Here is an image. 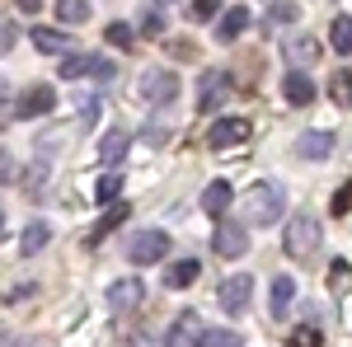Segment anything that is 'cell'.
I'll list each match as a JSON object with an SVG mask.
<instances>
[{
    "mask_svg": "<svg viewBox=\"0 0 352 347\" xmlns=\"http://www.w3.org/2000/svg\"><path fill=\"white\" fill-rule=\"evenodd\" d=\"M287 212V188L282 183H254L240 197V221L244 225H272Z\"/></svg>",
    "mask_w": 352,
    "mask_h": 347,
    "instance_id": "cell-1",
    "label": "cell"
},
{
    "mask_svg": "<svg viewBox=\"0 0 352 347\" xmlns=\"http://www.w3.org/2000/svg\"><path fill=\"white\" fill-rule=\"evenodd\" d=\"M320 240H324V230H320V221L310 212H300L287 221V258H296V263H305L315 249H320Z\"/></svg>",
    "mask_w": 352,
    "mask_h": 347,
    "instance_id": "cell-2",
    "label": "cell"
},
{
    "mask_svg": "<svg viewBox=\"0 0 352 347\" xmlns=\"http://www.w3.org/2000/svg\"><path fill=\"white\" fill-rule=\"evenodd\" d=\"M164 254H169V235H164V230H136V235H127V258H132L136 267L160 263Z\"/></svg>",
    "mask_w": 352,
    "mask_h": 347,
    "instance_id": "cell-3",
    "label": "cell"
},
{
    "mask_svg": "<svg viewBox=\"0 0 352 347\" xmlns=\"http://www.w3.org/2000/svg\"><path fill=\"white\" fill-rule=\"evenodd\" d=\"M136 94H141L146 104H174V99H179V76H174V71H146V76L136 80Z\"/></svg>",
    "mask_w": 352,
    "mask_h": 347,
    "instance_id": "cell-4",
    "label": "cell"
},
{
    "mask_svg": "<svg viewBox=\"0 0 352 347\" xmlns=\"http://www.w3.org/2000/svg\"><path fill=\"white\" fill-rule=\"evenodd\" d=\"M230 99V71H207L197 80V113H217Z\"/></svg>",
    "mask_w": 352,
    "mask_h": 347,
    "instance_id": "cell-5",
    "label": "cell"
},
{
    "mask_svg": "<svg viewBox=\"0 0 352 347\" xmlns=\"http://www.w3.org/2000/svg\"><path fill=\"white\" fill-rule=\"evenodd\" d=\"M113 66L109 56H89V52H76L61 61V80H76V76H99V80H113Z\"/></svg>",
    "mask_w": 352,
    "mask_h": 347,
    "instance_id": "cell-6",
    "label": "cell"
},
{
    "mask_svg": "<svg viewBox=\"0 0 352 347\" xmlns=\"http://www.w3.org/2000/svg\"><path fill=\"white\" fill-rule=\"evenodd\" d=\"M249 132H254V127H249L244 117H226V122H217V127L207 132V146H212V150H230V146H244Z\"/></svg>",
    "mask_w": 352,
    "mask_h": 347,
    "instance_id": "cell-7",
    "label": "cell"
},
{
    "mask_svg": "<svg viewBox=\"0 0 352 347\" xmlns=\"http://www.w3.org/2000/svg\"><path fill=\"white\" fill-rule=\"evenodd\" d=\"M52 108H56V94L47 85H33V89H24V94L14 99V117H43V113H52Z\"/></svg>",
    "mask_w": 352,
    "mask_h": 347,
    "instance_id": "cell-8",
    "label": "cell"
},
{
    "mask_svg": "<svg viewBox=\"0 0 352 347\" xmlns=\"http://www.w3.org/2000/svg\"><path fill=\"white\" fill-rule=\"evenodd\" d=\"M217 254H221V258H244V254H249V230H244V221H240V225L221 221V230H217Z\"/></svg>",
    "mask_w": 352,
    "mask_h": 347,
    "instance_id": "cell-9",
    "label": "cell"
},
{
    "mask_svg": "<svg viewBox=\"0 0 352 347\" xmlns=\"http://www.w3.org/2000/svg\"><path fill=\"white\" fill-rule=\"evenodd\" d=\"M141 282H136V277H122V282H113L109 287V310L113 315H132L136 305H141Z\"/></svg>",
    "mask_w": 352,
    "mask_h": 347,
    "instance_id": "cell-10",
    "label": "cell"
},
{
    "mask_svg": "<svg viewBox=\"0 0 352 347\" xmlns=\"http://www.w3.org/2000/svg\"><path fill=\"white\" fill-rule=\"evenodd\" d=\"M249 295H254V282H249L244 272H235V277L221 282V305H226L230 315H240L244 305H249Z\"/></svg>",
    "mask_w": 352,
    "mask_h": 347,
    "instance_id": "cell-11",
    "label": "cell"
},
{
    "mask_svg": "<svg viewBox=\"0 0 352 347\" xmlns=\"http://www.w3.org/2000/svg\"><path fill=\"white\" fill-rule=\"evenodd\" d=\"M197 338H202V315H197V310H184V315L174 320V328L164 333L169 347H188V343H197Z\"/></svg>",
    "mask_w": 352,
    "mask_h": 347,
    "instance_id": "cell-12",
    "label": "cell"
},
{
    "mask_svg": "<svg viewBox=\"0 0 352 347\" xmlns=\"http://www.w3.org/2000/svg\"><path fill=\"white\" fill-rule=\"evenodd\" d=\"M292 300H296V277H272V291H268V315L272 320H287V310H292Z\"/></svg>",
    "mask_w": 352,
    "mask_h": 347,
    "instance_id": "cell-13",
    "label": "cell"
},
{
    "mask_svg": "<svg viewBox=\"0 0 352 347\" xmlns=\"http://www.w3.org/2000/svg\"><path fill=\"white\" fill-rule=\"evenodd\" d=\"M282 52H287L292 66H315L320 61V43H315V33H292Z\"/></svg>",
    "mask_w": 352,
    "mask_h": 347,
    "instance_id": "cell-14",
    "label": "cell"
},
{
    "mask_svg": "<svg viewBox=\"0 0 352 347\" xmlns=\"http://www.w3.org/2000/svg\"><path fill=\"white\" fill-rule=\"evenodd\" d=\"M122 221H127V202H113L109 212L99 216L94 225H89V235H85V244H104L113 235V230H122Z\"/></svg>",
    "mask_w": 352,
    "mask_h": 347,
    "instance_id": "cell-15",
    "label": "cell"
},
{
    "mask_svg": "<svg viewBox=\"0 0 352 347\" xmlns=\"http://www.w3.org/2000/svg\"><path fill=\"white\" fill-rule=\"evenodd\" d=\"M282 94H287V104L292 108H305V104H315V85H310V76L305 71H287V80H282Z\"/></svg>",
    "mask_w": 352,
    "mask_h": 347,
    "instance_id": "cell-16",
    "label": "cell"
},
{
    "mask_svg": "<svg viewBox=\"0 0 352 347\" xmlns=\"http://www.w3.org/2000/svg\"><path fill=\"white\" fill-rule=\"evenodd\" d=\"M197 277H202V263L197 258H179V263H169V272H164V287L169 291H188Z\"/></svg>",
    "mask_w": 352,
    "mask_h": 347,
    "instance_id": "cell-17",
    "label": "cell"
},
{
    "mask_svg": "<svg viewBox=\"0 0 352 347\" xmlns=\"http://www.w3.org/2000/svg\"><path fill=\"white\" fill-rule=\"evenodd\" d=\"M28 38H33V47H38V52H76V38H71V33H61V28H33V33H28Z\"/></svg>",
    "mask_w": 352,
    "mask_h": 347,
    "instance_id": "cell-18",
    "label": "cell"
},
{
    "mask_svg": "<svg viewBox=\"0 0 352 347\" xmlns=\"http://www.w3.org/2000/svg\"><path fill=\"white\" fill-rule=\"evenodd\" d=\"M230 197H235V192H230V183H226V179H212V183L202 188V212H207V216H226Z\"/></svg>",
    "mask_w": 352,
    "mask_h": 347,
    "instance_id": "cell-19",
    "label": "cell"
},
{
    "mask_svg": "<svg viewBox=\"0 0 352 347\" xmlns=\"http://www.w3.org/2000/svg\"><path fill=\"white\" fill-rule=\"evenodd\" d=\"M329 150H333V136H329V132H305L296 141V155H300V160H324Z\"/></svg>",
    "mask_w": 352,
    "mask_h": 347,
    "instance_id": "cell-20",
    "label": "cell"
},
{
    "mask_svg": "<svg viewBox=\"0 0 352 347\" xmlns=\"http://www.w3.org/2000/svg\"><path fill=\"white\" fill-rule=\"evenodd\" d=\"M244 28H249V10H244V5H235V10H226V14H221L217 38H221V43H235Z\"/></svg>",
    "mask_w": 352,
    "mask_h": 347,
    "instance_id": "cell-21",
    "label": "cell"
},
{
    "mask_svg": "<svg viewBox=\"0 0 352 347\" xmlns=\"http://www.w3.org/2000/svg\"><path fill=\"white\" fill-rule=\"evenodd\" d=\"M127 146H132V136H127V132H109L104 141H99V160L118 169V164H122V155H127Z\"/></svg>",
    "mask_w": 352,
    "mask_h": 347,
    "instance_id": "cell-22",
    "label": "cell"
},
{
    "mask_svg": "<svg viewBox=\"0 0 352 347\" xmlns=\"http://www.w3.org/2000/svg\"><path fill=\"white\" fill-rule=\"evenodd\" d=\"M296 14H300V10L292 5V0H272L268 14H263V28H268V33H272V28H287V24H296Z\"/></svg>",
    "mask_w": 352,
    "mask_h": 347,
    "instance_id": "cell-23",
    "label": "cell"
},
{
    "mask_svg": "<svg viewBox=\"0 0 352 347\" xmlns=\"http://www.w3.org/2000/svg\"><path fill=\"white\" fill-rule=\"evenodd\" d=\"M329 94H333L338 108H352V71L348 66H338V71L329 76Z\"/></svg>",
    "mask_w": 352,
    "mask_h": 347,
    "instance_id": "cell-24",
    "label": "cell"
},
{
    "mask_svg": "<svg viewBox=\"0 0 352 347\" xmlns=\"http://www.w3.org/2000/svg\"><path fill=\"white\" fill-rule=\"evenodd\" d=\"M47 240H52V230H47L43 221H33V225L24 230V240H19V254H43V249H47Z\"/></svg>",
    "mask_w": 352,
    "mask_h": 347,
    "instance_id": "cell-25",
    "label": "cell"
},
{
    "mask_svg": "<svg viewBox=\"0 0 352 347\" xmlns=\"http://www.w3.org/2000/svg\"><path fill=\"white\" fill-rule=\"evenodd\" d=\"M329 291H333V295L352 291V267H348V258H333V263H329Z\"/></svg>",
    "mask_w": 352,
    "mask_h": 347,
    "instance_id": "cell-26",
    "label": "cell"
},
{
    "mask_svg": "<svg viewBox=\"0 0 352 347\" xmlns=\"http://www.w3.org/2000/svg\"><path fill=\"white\" fill-rule=\"evenodd\" d=\"M56 19L61 24H85L89 19V0H56Z\"/></svg>",
    "mask_w": 352,
    "mask_h": 347,
    "instance_id": "cell-27",
    "label": "cell"
},
{
    "mask_svg": "<svg viewBox=\"0 0 352 347\" xmlns=\"http://www.w3.org/2000/svg\"><path fill=\"white\" fill-rule=\"evenodd\" d=\"M329 38H333V52L352 56V19H348V14H338V19H333V28H329Z\"/></svg>",
    "mask_w": 352,
    "mask_h": 347,
    "instance_id": "cell-28",
    "label": "cell"
},
{
    "mask_svg": "<svg viewBox=\"0 0 352 347\" xmlns=\"http://www.w3.org/2000/svg\"><path fill=\"white\" fill-rule=\"evenodd\" d=\"M197 343H207V347H240L244 333H235V328H202Z\"/></svg>",
    "mask_w": 352,
    "mask_h": 347,
    "instance_id": "cell-29",
    "label": "cell"
},
{
    "mask_svg": "<svg viewBox=\"0 0 352 347\" xmlns=\"http://www.w3.org/2000/svg\"><path fill=\"white\" fill-rule=\"evenodd\" d=\"M118 192H122V174H118V169H109V174L94 183V197H99V202H113Z\"/></svg>",
    "mask_w": 352,
    "mask_h": 347,
    "instance_id": "cell-30",
    "label": "cell"
},
{
    "mask_svg": "<svg viewBox=\"0 0 352 347\" xmlns=\"http://www.w3.org/2000/svg\"><path fill=\"white\" fill-rule=\"evenodd\" d=\"M14 43H19V24H14L10 14H0V56L14 52Z\"/></svg>",
    "mask_w": 352,
    "mask_h": 347,
    "instance_id": "cell-31",
    "label": "cell"
},
{
    "mask_svg": "<svg viewBox=\"0 0 352 347\" xmlns=\"http://www.w3.org/2000/svg\"><path fill=\"white\" fill-rule=\"evenodd\" d=\"M320 343H324V333L315 324H300L296 333H292V347H320Z\"/></svg>",
    "mask_w": 352,
    "mask_h": 347,
    "instance_id": "cell-32",
    "label": "cell"
},
{
    "mask_svg": "<svg viewBox=\"0 0 352 347\" xmlns=\"http://www.w3.org/2000/svg\"><path fill=\"white\" fill-rule=\"evenodd\" d=\"M104 38H109V47H122V52L132 47V28H127V24H109V28H104Z\"/></svg>",
    "mask_w": 352,
    "mask_h": 347,
    "instance_id": "cell-33",
    "label": "cell"
},
{
    "mask_svg": "<svg viewBox=\"0 0 352 347\" xmlns=\"http://www.w3.org/2000/svg\"><path fill=\"white\" fill-rule=\"evenodd\" d=\"M141 33H146V38H160L164 33V10H146V14H141Z\"/></svg>",
    "mask_w": 352,
    "mask_h": 347,
    "instance_id": "cell-34",
    "label": "cell"
},
{
    "mask_svg": "<svg viewBox=\"0 0 352 347\" xmlns=\"http://www.w3.org/2000/svg\"><path fill=\"white\" fill-rule=\"evenodd\" d=\"M329 212H333V216H348V212H352V179H348L343 188H338V192H333V202H329Z\"/></svg>",
    "mask_w": 352,
    "mask_h": 347,
    "instance_id": "cell-35",
    "label": "cell"
},
{
    "mask_svg": "<svg viewBox=\"0 0 352 347\" xmlns=\"http://www.w3.org/2000/svg\"><path fill=\"white\" fill-rule=\"evenodd\" d=\"M221 14V0H192V19L197 24H207V19H217Z\"/></svg>",
    "mask_w": 352,
    "mask_h": 347,
    "instance_id": "cell-36",
    "label": "cell"
},
{
    "mask_svg": "<svg viewBox=\"0 0 352 347\" xmlns=\"http://www.w3.org/2000/svg\"><path fill=\"white\" fill-rule=\"evenodd\" d=\"M169 56H174V61H192V56H197V47H192L188 38H174V43H169Z\"/></svg>",
    "mask_w": 352,
    "mask_h": 347,
    "instance_id": "cell-37",
    "label": "cell"
},
{
    "mask_svg": "<svg viewBox=\"0 0 352 347\" xmlns=\"http://www.w3.org/2000/svg\"><path fill=\"white\" fill-rule=\"evenodd\" d=\"M14 174H19V164H14V155L0 146V183H14Z\"/></svg>",
    "mask_w": 352,
    "mask_h": 347,
    "instance_id": "cell-38",
    "label": "cell"
},
{
    "mask_svg": "<svg viewBox=\"0 0 352 347\" xmlns=\"http://www.w3.org/2000/svg\"><path fill=\"white\" fill-rule=\"evenodd\" d=\"M10 117H14V99H10V85L0 80V127H10Z\"/></svg>",
    "mask_w": 352,
    "mask_h": 347,
    "instance_id": "cell-39",
    "label": "cell"
},
{
    "mask_svg": "<svg viewBox=\"0 0 352 347\" xmlns=\"http://www.w3.org/2000/svg\"><path fill=\"white\" fill-rule=\"evenodd\" d=\"M146 141H151V146H164V141H169V127L151 122V127H146Z\"/></svg>",
    "mask_w": 352,
    "mask_h": 347,
    "instance_id": "cell-40",
    "label": "cell"
},
{
    "mask_svg": "<svg viewBox=\"0 0 352 347\" xmlns=\"http://www.w3.org/2000/svg\"><path fill=\"white\" fill-rule=\"evenodd\" d=\"M38 5H43V0H19V10H24V14H38Z\"/></svg>",
    "mask_w": 352,
    "mask_h": 347,
    "instance_id": "cell-41",
    "label": "cell"
},
{
    "mask_svg": "<svg viewBox=\"0 0 352 347\" xmlns=\"http://www.w3.org/2000/svg\"><path fill=\"white\" fill-rule=\"evenodd\" d=\"M0 225H5V207H0Z\"/></svg>",
    "mask_w": 352,
    "mask_h": 347,
    "instance_id": "cell-42",
    "label": "cell"
},
{
    "mask_svg": "<svg viewBox=\"0 0 352 347\" xmlns=\"http://www.w3.org/2000/svg\"><path fill=\"white\" fill-rule=\"evenodd\" d=\"M160 5H169V0H160Z\"/></svg>",
    "mask_w": 352,
    "mask_h": 347,
    "instance_id": "cell-43",
    "label": "cell"
}]
</instances>
